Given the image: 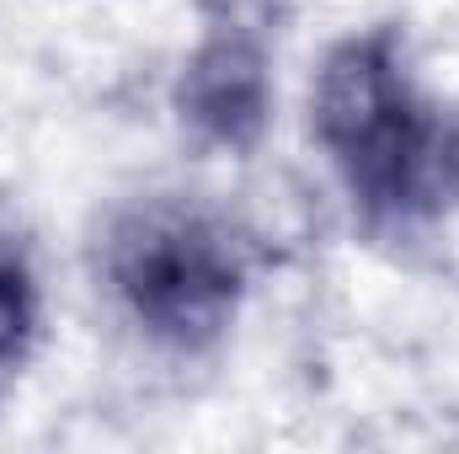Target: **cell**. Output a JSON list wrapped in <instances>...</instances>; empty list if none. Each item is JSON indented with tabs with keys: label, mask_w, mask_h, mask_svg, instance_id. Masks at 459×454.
Segmentation results:
<instances>
[{
	"label": "cell",
	"mask_w": 459,
	"mask_h": 454,
	"mask_svg": "<svg viewBox=\"0 0 459 454\" xmlns=\"http://www.w3.org/2000/svg\"><path fill=\"white\" fill-rule=\"evenodd\" d=\"M310 134L368 225H417L449 204V113L422 97L395 22L352 27L326 48Z\"/></svg>",
	"instance_id": "1"
},
{
	"label": "cell",
	"mask_w": 459,
	"mask_h": 454,
	"mask_svg": "<svg viewBox=\"0 0 459 454\" xmlns=\"http://www.w3.org/2000/svg\"><path fill=\"white\" fill-rule=\"evenodd\" d=\"M102 278L117 310L155 347L198 358L230 337L246 305L251 251L220 209L182 193H150L108 220Z\"/></svg>",
	"instance_id": "2"
},
{
	"label": "cell",
	"mask_w": 459,
	"mask_h": 454,
	"mask_svg": "<svg viewBox=\"0 0 459 454\" xmlns=\"http://www.w3.org/2000/svg\"><path fill=\"white\" fill-rule=\"evenodd\" d=\"M177 123L225 155H251L273 128V38L204 27L171 81Z\"/></svg>",
	"instance_id": "3"
},
{
	"label": "cell",
	"mask_w": 459,
	"mask_h": 454,
	"mask_svg": "<svg viewBox=\"0 0 459 454\" xmlns=\"http://www.w3.org/2000/svg\"><path fill=\"white\" fill-rule=\"evenodd\" d=\"M43 332V284L27 240L0 225V374H16Z\"/></svg>",
	"instance_id": "4"
},
{
	"label": "cell",
	"mask_w": 459,
	"mask_h": 454,
	"mask_svg": "<svg viewBox=\"0 0 459 454\" xmlns=\"http://www.w3.org/2000/svg\"><path fill=\"white\" fill-rule=\"evenodd\" d=\"M204 27H235L278 43V27L289 22V0H193Z\"/></svg>",
	"instance_id": "5"
},
{
	"label": "cell",
	"mask_w": 459,
	"mask_h": 454,
	"mask_svg": "<svg viewBox=\"0 0 459 454\" xmlns=\"http://www.w3.org/2000/svg\"><path fill=\"white\" fill-rule=\"evenodd\" d=\"M444 166H449V198H459V113L449 118V139H444Z\"/></svg>",
	"instance_id": "6"
}]
</instances>
